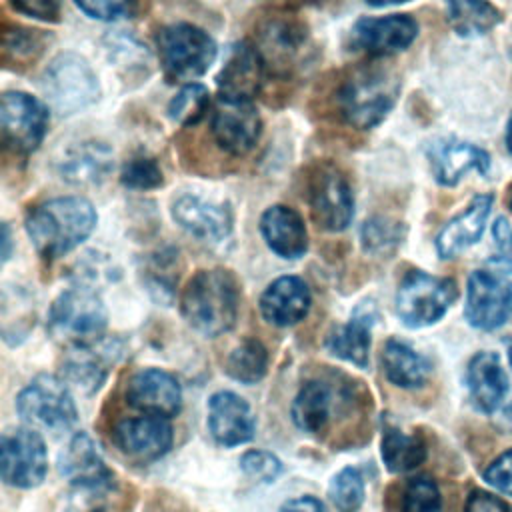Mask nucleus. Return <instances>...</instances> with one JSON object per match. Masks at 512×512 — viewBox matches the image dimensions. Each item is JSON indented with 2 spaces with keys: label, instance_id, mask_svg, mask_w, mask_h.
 Here are the masks:
<instances>
[{
  "label": "nucleus",
  "instance_id": "2eb2a0df",
  "mask_svg": "<svg viewBox=\"0 0 512 512\" xmlns=\"http://www.w3.org/2000/svg\"><path fill=\"white\" fill-rule=\"evenodd\" d=\"M172 218L202 242H222L230 236L234 216L226 200L202 194H182L172 202Z\"/></svg>",
  "mask_w": 512,
  "mask_h": 512
},
{
  "label": "nucleus",
  "instance_id": "4468645a",
  "mask_svg": "<svg viewBox=\"0 0 512 512\" xmlns=\"http://www.w3.org/2000/svg\"><path fill=\"white\" fill-rule=\"evenodd\" d=\"M210 130L216 144L224 152L244 156L256 146L262 132V120L250 100L218 98L212 112Z\"/></svg>",
  "mask_w": 512,
  "mask_h": 512
},
{
  "label": "nucleus",
  "instance_id": "f704fd0d",
  "mask_svg": "<svg viewBox=\"0 0 512 512\" xmlns=\"http://www.w3.org/2000/svg\"><path fill=\"white\" fill-rule=\"evenodd\" d=\"M208 108H210L208 88L196 82H188L172 96L166 112L172 122L180 126H194L206 116Z\"/></svg>",
  "mask_w": 512,
  "mask_h": 512
},
{
  "label": "nucleus",
  "instance_id": "a19ab883",
  "mask_svg": "<svg viewBox=\"0 0 512 512\" xmlns=\"http://www.w3.org/2000/svg\"><path fill=\"white\" fill-rule=\"evenodd\" d=\"M110 60L128 76H134L136 72H148V52L146 46H142L136 38L126 36V34H116L110 36Z\"/></svg>",
  "mask_w": 512,
  "mask_h": 512
},
{
  "label": "nucleus",
  "instance_id": "2f4dec72",
  "mask_svg": "<svg viewBox=\"0 0 512 512\" xmlns=\"http://www.w3.org/2000/svg\"><path fill=\"white\" fill-rule=\"evenodd\" d=\"M448 22L458 36H482L502 22V12L488 0H446Z\"/></svg>",
  "mask_w": 512,
  "mask_h": 512
},
{
  "label": "nucleus",
  "instance_id": "7c9ffc66",
  "mask_svg": "<svg viewBox=\"0 0 512 512\" xmlns=\"http://www.w3.org/2000/svg\"><path fill=\"white\" fill-rule=\"evenodd\" d=\"M106 372L108 362L102 352H94L92 344L72 346L62 364V380L84 394L98 390Z\"/></svg>",
  "mask_w": 512,
  "mask_h": 512
},
{
  "label": "nucleus",
  "instance_id": "9d476101",
  "mask_svg": "<svg viewBox=\"0 0 512 512\" xmlns=\"http://www.w3.org/2000/svg\"><path fill=\"white\" fill-rule=\"evenodd\" d=\"M0 118L2 142L14 154H32L48 130V108L38 98L20 90L2 94Z\"/></svg>",
  "mask_w": 512,
  "mask_h": 512
},
{
  "label": "nucleus",
  "instance_id": "f3484780",
  "mask_svg": "<svg viewBox=\"0 0 512 512\" xmlns=\"http://www.w3.org/2000/svg\"><path fill=\"white\" fill-rule=\"evenodd\" d=\"M266 74V64L258 48L248 42H236L216 76L218 98L250 100L260 92Z\"/></svg>",
  "mask_w": 512,
  "mask_h": 512
},
{
  "label": "nucleus",
  "instance_id": "5701e85b",
  "mask_svg": "<svg viewBox=\"0 0 512 512\" xmlns=\"http://www.w3.org/2000/svg\"><path fill=\"white\" fill-rule=\"evenodd\" d=\"M114 168L112 150L98 140L76 142L58 160V174L74 186H94L108 178Z\"/></svg>",
  "mask_w": 512,
  "mask_h": 512
},
{
  "label": "nucleus",
  "instance_id": "37998d69",
  "mask_svg": "<svg viewBox=\"0 0 512 512\" xmlns=\"http://www.w3.org/2000/svg\"><path fill=\"white\" fill-rule=\"evenodd\" d=\"M76 8L92 20L116 22L138 12V0H74Z\"/></svg>",
  "mask_w": 512,
  "mask_h": 512
},
{
  "label": "nucleus",
  "instance_id": "4be33fe9",
  "mask_svg": "<svg viewBox=\"0 0 512 512\" xmlns=\"http://www.w3.org/2000/svg\"><path fill=\"white\" fill-rule=\"evenodd\" d=\"M312 304L308 284L298 276H280L260 296V312L274 326H292L304 320Z\"/></svg>",
  "mask_w": 512,
  "mask_h": 512
},
{
  "label": "nucleus",
  "instance_id": "4c0bfd02",
  "mask_svg": "<svg viewBox=\"0 0 512 512\" xmlns=\"http://www.w3.org/2000/svg\"><path fill=\"white\" fill-rule=\"evenodd\" d=\"M330 500L338 512H356L364 500V478L358 468L340 470L328 488Z\"/></svg>",
  "mask_w": 512,
  "mask_h": 512
},
{
  "label": "nucleus",
  "instance_id": "a18cd8bd",
  "mask_svg": "<svg viewBox=\"0 0 512 512\" xmlns=\"http://www.w3.org/2000/svg\"><path fill=\"white\" fill-rule=\"evenodd\" d=\"M492 236L496 242V252L488 260V266L498 270L500 274L512 272V226L506 218H498L492 224Z\"/></svg>",
  "mask_w": 512,
  "mask_h": 512
},
{
  "label": "nucleus",
  "instance_id": "ddd939ff",
  "mask_svg": "<svg viewBox=\"0 0 512 512\" xmlns=\"http://www.w3.org/2000/svg\"><path fill=\"white\" fill-rule=\"evenodd\" d=\"M418 36V22L408 14L364 16L350 28V48L370 58L406 50Z\"/></svg>",
  "mask_w": 512,
  "mask_h": 512
},
{
  "label": "nucleus",
  "instance_id": "f03ea898",
  "mask_svg": "<svg viewBox=\"0 0 512 512\" xmlns=\"http://www.w3.org/2000/svg\"><path fill=\"white\" fill-rule=\"evenodd\" d=\"M240 292L228 270H198L186 284L180 308L186 322L200 334L216 338L228 332L238 318Z\"/></svg>",
  "mask_w": 512,
  "mask_h": 512
},
{
  "label": "nucleus",
  "instance_id": "09e8293b",
  "mask_svg": "<svg viewBox=\"0 0 512 512\" xmlns=\"http://www.w3.org/2000/svg\"><path fill=\"white\" fill-rule=\"evenodd\" d=\"M464 512H512V508L496 494H490L486 490H474L466 500Z\"/></svg>",
  "mask_w": 512,
  "mask_h": 512
},
{
  "label": "nucleus",
  "instance_id": "1a4fd4ad",
  "mask_svg": "<svg viewBox=\"0 0 512 512\" xmlns=\"http://www.w3.org/2000/svg\"><path fill=\"white\" fill-rule=\"evenodd\" d=\"M16 408L26 424L52 432L68 430L78 418L70 386L50 374L36 376L18 394Z\"/></svg>",
  "mask_w": 512,
  "mask_h": 512
},
{
  "label": "nucleus",
  "instance_id": "a878e982",
  "mask_svg": "<svg viewBox=\"0 0 512 512\" xmlns=\"http://www.w3.org/2000/svg\"><path fill=\"white\" fill-rule=\"evenodd\" d=\"M492 194H478L460 212L452 218L436 236V250L440 258H454L456 254L464 252L468 246L476 244L486 228V220L492 210Z\"/></svg>",
  "mask_w": 512,
  "mask_h": 512
},
{
  "label": "nucleus",
  "instance_id": "6e6552de",
  "mask_svg": "<svg viewBox=\"0 0 512 512\" xmlns=\"http://www.w3.org/2000/svg\"><path fill=\"white\" fill-rule=\"evenodd\" d=\"M306 200L314 222L328 232H342L352 222V186L340 168L330 162H320L308 172Z\"/></svg>",
  "mask_w": 512,
  "mask_h": 512
},
{
  "label": "nucleus",
  "instance_id": "58836bf2",
  "mask_svg": "<svg viewBox=\"0 0 512 512\" xmlns=\"http://www.w3.org/2000/svg\"><path fill=\"white\" fill-rule=\"evenodd\" d=\"M120 182L130 190H154L164 184V174L156 158L136 154L124 162L120 170Z\"/></svg>",
  "mask_w": 512,
  "mask_h": 512
},
{
  "label": "nucleus",
  "instance_id": "c85d7f7f",
  "mask_svg": "<svg viewBox=\"0 0 512 512\" xmlns=\"http://www.w3.org/2000/svg\"><path fill=\"white\" fill-rule=\"evenodd\" d=\"M334 404L332 386L324 380H310L292 402V420L302 432L320 434L332 418Z\"/></svg>",
  "mask_w": 512,
  "mask_h": 512
},
{
  "label": "nucleus",
  "instance_id": "cd10ccee",
  "mask_svg": "<svg viewBox=\"0 0 512 512\" xmlns=\"http://www.w3.org/2000/svg\"><path fill=\"white\" fill-rule=\"evenodd\" d=\"M374 324V312L372 306H362L354 312V316L342 324L336 326L328 340L326 348L346 360L356 364L358 368H366L370 362V330Z\"/></svg>",
  "mask_w": 512,
  "mask_h": 512
},
{
  "label": "nucleus",
  "instance_id": "423d86ee",
  "mask_svg": "<svg viewBox=\"0 0 512 512\" xmlns=\"http://www.w3.org/2000/svg\"><path fill=\"white\" fill-rule=\"evenodd\" d=\"M40 88L48 104L60 114L80 112L100 96L92 66L74 52H62L50 60L40 76Z\"/></svg>",
  "mask_w": 512,
  "mask_h": 512
},
{
  "label": "nucleus",
  "instance_id": "bb28decb",
  "mask_svg": "<svg viewBox=\"0 0 512 512\" xmlns=\"http://www.w3.org/2000/svg\"><path fill=\"white\" fill-rule=\"evenodd\" d=\"M60 474L70 482L76 484H100V482H114L112 470L106 466L96 442L86 434H76L64 452L60 454Z\"/></svg>",
  "mask_w": 512,
  "mask_h": 512
},
{
  "label": "nucleus",
  "instance_id": "c9c22d12",
  "mask_svg": "<svg viewBox=\"0 0 512 512\" xmlns=\"http://www.w3.org/2000/svg\"><path fill=\"white\" fill-rule=\"evenodd\" d=\"M48 40H50V36H46L42 30H32V28H22V26H6L4 40H2L4 60L22 62V64L34 62L46 50Z\"/></svg>",
  "mask_w": 512,
  "mask_h": 512
},
{
  "label": "nucleus",
  "instance_id": "aec40b11",
  "mask_svg": "<svg viewBox=\"0 0 512 512\" xmlns=\"http://www.w3.org/2000/svg\"><path fill=\"white\" fill-rule=\"evenodd\" d=\"M428 160L432 174L438 184L442 186H456L460 178L468 172L488 174L490 170V156L486 150L456 138H440L430 142Z\"/></svg>",
  "mask_w": 512,
  "mask_h": 512
},
{
  "label": "nucleus",
  "instance_id": "dca6fc26",
  "mask_svg": "<svg viewBox=\"0 0 512 512\" xmlns=\"http://www.w3.org/2000/svg\"><path fill=\"white\" fill-rule=\"evenodd\" d=\"M308 32L304 22L292 14L268 16L256 32V48L266 64V70L288 72L306 44Z\"/></svg>",
  "mask_w": 512,
  "mask_h": 512
},
{
  "label": "nucleus",
  "instance_id": "6ab92c4d",
  "mask_svg": "<svg viewBox=\"0 0 512 512\" xmlns=\"http://www.w3.org/2000/svg\"><path fill=\"white\" fill-rule=\"evenodd\" d=\"M126 400L144 414L170 418L180 410L182 390L170 372L160 368H144L130 378Z\"/></svg>",
  "mask_w": 512,
  "mask_h": 512
},
{
  "label": "nucleus",
  "instance_id": "9b49d317",
  "mask_svg": "<svg viewBox=\"0 0 512 512\" xmlns=\"http://www.w3.org/2000/svg\"><path fill=\"white\" fill-rule=\"evenodd\" d=\"M48 470L42 436L34 428L8 430L0 442V474L8 486L34 488Z\"/></svg>",
  "mask_w": 512,
  "mask_h": 512
},
{
  "label": "nucleus",
  "instance_id": "49530a36",
  "mask_svg": "<svg viewBox=\"0 0 512 512\" xmlns=\"http://www.w3.org/2000/svg\"><path fill=\"white\" fill-rule=\"evenodd\" d=\"M10 6L18 14L42 22H58L62 12V0H10Z\"/></svg>",
  "mask_w": 512,
  "mask_h": 512
},
{
  "label": "nucleus",
  "instance_id": "39448f33",
  "mask_svg": "<svg viewBox=\"0 0 512 512\" xmlns=\"http://www.w3.org/2000/svg\"><path fill=\"white\" fill-rule=\"evenodd\" d=\"M106 328V308L96 290L74 286L64 290L50 306L48 332L68 346L94 344Z\"/></svg>",
  "mask_w": 512,
  "mask_h": 512
},
{
  "label": "nucleus",
  "instance_id": "3c124183",
  "mask_svg": "<svg viewBox=\"0 0 512 512\" xmlns=\"http://www.w3.org/2000/svg\"><path fill=\"white\" fill-rule=\"evenodd\" d=\"M2 242H4V250H2V258L8 260L10 258V228L8 224L2 226Z\"/></svg>",
  "mask_w": 512,
  "mask_h": 512
},
{
  "label": "nucleus",
  "instance_id": "e433bc0d",
  "mask_svg": "<svg viewBox=\"0 0 512 512\" xmlns=\"http://www.w3.org/2000/svg\"><path fill=\"white\" fill-rule=\"evenodd\" d=\"M404 238V226L386 216H374L362 224L360 240L370 254H390Z\"/></svg>",
  "mask_w": 512,
  "mask_h": 512
},
{
  "label": "nucleus",
  "instance_id": "4d7b16f0",
  "mask_svg": "<svg viewBox=\"0 0 512 512\" xmlns=\"http://www.w3.org/2000/svg\"><path fill=\"white\" fill-rule=\"evenodd\" d=\"M508 358H510V366H512V344H510V348H508Z\"/></svg>",
  "mask_w": 512,
  "mask_h": 512
},
{
  "label": "nucleus",
  "instance_id": "72a5a7b5",
  "mask_svg": "<svg viewBox=\"0 0 512 512\" xmlns=\"http://www.w3.org/2000/svg\"><path fill=\"white\" fill-rule=\"evenodd\" d=\"M268 368V352L260 340H242L226 360V372L244 384L258 382Z\"/></svg>",
  "mask_w": 512,
  "mask_h": 512
},
{
  "label": "nucleus",
  "instance_id": "603ef678",
  "mask_svg": "<svg viewBox=\"0 0 512 512\" xmlns=\"http://www.w3.org/2000/svg\"><path fill=\"white\" fill-rule=\"evenodd\" d=\"M500 422H502V426L506 428V430H510L512 432V402L510 404H506L504 406V410H502V418H500Z\"/></svg>",
  "mask_w": 512,
  "mask_h": 512
},
{
  "label": "nucleus",
  "instance_id": "5fc2aeb1",
  "mask_svg": "<svg viewBox=\"0 0 512 512\" xmlns=\"http://www.w3.org/2000/svg\"><path fill=\"white\" fill-rule=\"evenodd\" d=\"M506 148L512 154V114H510L508 124H506Z\"/></svg>",
  "mask_w": 512,
  "mask_h": 512
},
{
  "label": "nucleus",
  "instance_id": "b1692460",
  "mask_svg": "<svg viewBox=\"0 0 512 512\" xmlns=\"http://www.w3.org/2000/svg\"><path fill=\"white\" fill-rule=\"evenodd\" d=\"M260 232L268 248L280 258H300L308 248V234L302 216L284 204H274L260 218Z\"/></svg>",
  "mask_w": 512,
  "mask_h": 512
},
{
  "label": "nucleus",
  "instance_id": "412c9836",
  "mask_svg": "<svg viewBox=\"0 0 512 512\" xmlns=\"http://www.w3.org/2000/svg\"><path fill=\"white\" fill-rule=\"evenodd\" d=\"M208 428L222 446H238L254 436L256 420L244 398L220 390L208 400Z\"/></svg>",
  "mask_w": 512,
  "mask_h": 512
},
{
  "label": "nucleus",
  "instance_id": "20e7f679",
  "mask_svg": "<svg viewBox=\"0 0 512 512\" xmlns=\"http://www.w3.org/2000/svg\"><path fill=\"white\" fill-rule=\"evenodd\" d=\"M156 48L162 74L172 84L200 78L218 54L214 38L190 22L162 26L156 34Z\"/></svg>",
  "mask_w": 512,
  "mask_h": 512
},
{
  "label": "nucleus",
  "instance_id": "6e6d98bb",
  "mask_svg": "<svg viewBox=\"0 0 512 512\" xmlns=\"http://www.w3.org/2000/svg\"><path fill=\"white\" fill-rule=\"evenodd\" d=\"M506 204H508V208L512 210V184L508 186V194H506Z\"/></svg>",
  "mask_w": 512,
  "mask_h": 512
},
{
  "label": "nucleus",
  "instance_id": "c756f323",
  "mask_svg": "<svg viewBox=\"0 0 512 512\" xmlns=\"http://www.w3.org/2000/svg\"><path fill=\"white\" fill-rule=\"evenodd\" d=\"M386 378L400 388H418L430 376V362L402 340H388L382 350Z\"/></svg>",
  "mask_w": 512,
  "mask_h": 512
},
{
  "label": "nucleus",
  "instance_id": "de8ad7c7",
  "mask_svg": "<svg viewBox=\"0 0 512 512\" xmlns=\"http://www.w3.org/2000/svg\"><path fill=\"white\" fill-rule=\"evenodd\" d=\"M484 480L498 492L512 496V448L488 464L484 470Z\"/></svg>",
  "mask_w": 512,
  "mask_h": 512
},
{
  "label": "nucleus",
  "instance_id": "c03bdc74",
  "mask_svg": "<svg viewBox=\"0 0 512 512\" xmlns=\"http://www.w3.org/2000/svg\"><path fill=\"white\" fill-rule=\"evenodd\" d=\"M240 468L244 470V474L256 482H264L270 484L278 478L282 464L280 460L266 452V450H250L240 458Z\"/></svg>",
  "mask_w": 512,
  "mask_h": 512
},
{
  "label": "nucleus",
  "instance_id": "f8f14e48",
  "mask_svg": "<svg viewBox=\"0 0 512 512\" xmlns=\"http://www.w3.org/2000/svg\"><path fill=\"white\" fill-rule=\"evenodd\" d=\"M466 320L478 330H494L512 316V284L490 270H474L466 284Z\"/></svg>",
  "mask_w": 512,
  "mask_h": 512
},
{
  "label": "nucleus",
  "instance_id": "f257e3e1",
  "mask_svg": "<svg viewBox=\"0 0 512 512\" xmlns=\"http://www.w3.org/2000/svg\"><path fill=\"white\" fill-rule=\"evenodd\" d=\"M96 226V210L82 196H58L34 206L26 218V232L36 252L48 260L80 246Z\"/></svg>",
  "mask_w": 512,
  "mask_h": 512
},
{
  "label": "nucleus",
  "instance_id": "a211bd4d",
  "mask_svg": "<svg viewBox=\"0 0 512 512\" xmlns=\"http://www.w3.org/2000/svg\"><path fill=\"white\" fill-rule=\"evenodd\" d=\"M172 426L168 418L144 414L124 418L114 428V442L122 454L136 462H150L164 456L172 446Z\"/></svg>",
  "mask_w": 512,
  "mask_h": 512
},
{
  "label": "nucleus",
  "instance_id": "473e14b6",
  "mask_svg": "<svg viewBox=\"0 0 512 512\" xmlns=\"http://www.w3.org/2000/svg\"><path fill=\"white\" fill-rule=\"evenodd\" d=\"M426 458V444L418 434H406L398 428H386L382 436V460L390 472H408Z\"/></svg>",
  "mask_w": 512,
  "mask_h": 512
},
{
  "label": "nucleus",
  "instance_id": "864d4df0",
  "mask_svg": "<svg viewBox=\"0 0 512 512\" xmlns=\"http://www.w3.org/2000/svg\"><path fill=\"white\" fill-rule=\"evenodd\" d=\"M364 2L370 6H390V4H402L408 0H364Z\"/></svg>",
  "mask_w": 512,
  "mask_h": 512
},
{
  "label": "nucleus",
  "instance_id": "0eeeda50",
  "mask_svg": "<svg viewBox=\"0 0 512 512\" xmlns=\"http://www.w3.org/2000/svg\"><path fill=\"white\" fill-rule=\"evenodd\" d=\"M458 298L452 278L410 270L396 290V314L410 328L438 322Z\"/></svg>",
  "mask_w": 512,
  "mask_h": 512
},
{
  "label": "nucleus",
  "instance_id": "79ce46f5",
  "mask_svg": "<svg viewBox=\"0 0 512 512\" xmlns=\"http://www.w3.org/2000/svg\"><path fill=\"white\" fill-rule=\"evenodd\" d=\"M440 490L430 476L410 478L402 494V512H440Z\"/></svg>",
  "mask_w": 512,
  "mask_h": 512
},
{
  "label": "nucleus",
  "instance_id": "8fccbe9b",
  "mask_svg": "<svg viewBox=\"0 0 512 512\" xmlns=\"http://www.w3.org/2000/svg\"><path fill=\"white\" fill-rule=\"evenodd\" d=\"M282 512H326L324 504L314 496H300L284 502Z\"/></svg>",
  "mask_w": 512,
  "mask_h": 512
},
{
  "label": "nucleus",
  "instance_id": "7ed1b4c3",
  "mask_svg": "<svg viewBox=\"0 0 512 512\" xmlns=\"http://www.w3.org/2000/svg\"><path fill=\"white\" fill-rule=\"evenodd\" d=\"M398 92L400 82L390 70L364 66L352 72L340 86L338 108L350 126L370 130L388 116Z\"/></svg>",
  "mask_w": 512,
  "mask_h": 512
},
{
  "label": "nucleus",
  "instance_id": "393cba45",
  "mask_svg": "<svg viewBox=\"0 0 512 512\" xmlns=\"http://www.w3.org/2000/svg\"><path fill=\"white\" fill-rule=\"evenodd\" d=\"M466 384L480 412H496L508 394V376L500 356L496 352H478L468 364Z\"/></svg>",
  "mask_w": 512,
  "mask_h": 512
},
{
  "label": "nucleus",
  "instance_id": "ea45409f",
  "mask_svg": "<svg viewBox=\"0 0 512 512\" xmlns=\"http://www.w3.org/2000/svg\"><path fill=\"white\" fill-rule=\"evenodd\" d=\"M112 492L114 482L70 486L64 502V512H104Z\"/></svg>",
  "mask_w": 512,
  "mask_h": 512
}]
</instances>
